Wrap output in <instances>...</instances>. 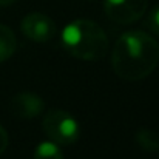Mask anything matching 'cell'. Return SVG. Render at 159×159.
I'll list each match as a JSON object with an SVG mask.
<instances>
[{"mask_svg": "<svg viewBox=\"0 0 159 159\" xmlns=\"http://www.w3.org/2000/svg\"><path fill=\"white\" fill-rule=\"evenodd\" d=\"M145 25L148 26L150 31H153L155 34H158L159 36V6H156V8L148 14Z\"/></svg>", "mask_w": 159, "mask_h": 159, "instance_id": "30bf717a", "label": "cell"}, {"mask_svg": "<svg viewBox=\"0 0 159 159\" xmlns=\"http://www.w3.org/2000/svg\"><path fill=\"white\" fill-rule=\"evenodd\" d=\"M45 110L43 99L33 91H22L17 93L11 99V111L19 119H33L42 114Z\"/></svg>", "mask_w": 159, "mask_h": 159, "instance_id": "8992f818", "label": "cell"}, {"mask_svg": "<svg viewBox=\"0 0 159 159\" xmlns=\"http://www.w3.org/2000/svg\"><path fill=\"white\" fill-rule=\"evenodd\" d=\"M107 17L119 25L138 22L147 11V0H104Z\"/></svg>", "mask_w": 159, "mask_h": 159, "instance_id": "277c9868", "label": "cell"}, {"mask_svg": "<svg viewBox=\"0 0 159 159\" xmlns=\"http://www.w3.org/2000/svg\"><path fill=\"white\" fill-rule=\"evenodd\" d=\"M17 48V39L11 28L0 25V63L8 60Z\"/></svg>", "mask_w": 159, "mask_h": 159, "instance_id": "52a82bcc", "label": "cell"}, {"mask_svg": "<svg viewBox=\"0 0 159 159\" xmlns=\"http://www.w3.org/2000/svg\"><path fill=\"white\" fill-rule=\"evenodd\" d=\"M14 2H17V0H0V6H9Z\"/></svg>", "mask_w": 159, "mask_h": 159, "instance_id": "7c38bea8", "label": "cell"}, {"mask_svg": "<svg viewBox=\"0 0 159 159\" xmlns=\"http://www.w3.org/2000/svg\"><path fill=\"white\" fill-rule=\"evenodd\" d=\"M136 142L138 145L145 152H158L159 150V134L153 130L141 128L136 133Z\"/></svg>", "mask_w": 159, "mask_h": 159, "instance_id": "ba28073f", "label": "cell"}, {"mask_svg": "<svg viewBox=\"0 0 159 159\" xmlns=\"http://www.w3.org/2000/svg\"><path fill=\"white\" fill-rule=\"evenodd\" d=\"M45 134L57 145H71L80 136V127L77 120L66 111L51 108L45 113L42 120Z\"/></svg>", "mask_w": 159, "mask_h": 159, "instance_id": "3957f363", "label": "cell"}, {"mask_svg": "<svg viewBox=\"0 0 159 159\" xmlns=\"http://www.w3.org/2000/svg\"><path fill=\"white\" fill-rule=\"evenodd\" d=\"M159 63V43L139 30L124 33L114 43L111 65L117 77L138 82L153 73Z\"/></svg>", "mask_w": 159, "mask_h": 159, "instance_id": "6da1fadb", "label": "cell"}, {"mask_svg": "<svg viewBox=\"0 0 159 159\" xmlns=\"http://www.w3.org/2000/svg\"><path fill=\"white\" fill-rule=\"evenodd\" d=\"M8 142H9V138H8V133H6V130L0 125V155L6 150V147H8Z\"/></svg>", "mask_w": 159, "mask_h": 159, "instance_id": "8fae6325", "label": "cell"}, {"mask_svg": "<svg viewBox=\"0 0 159 159\" xmlns=\"http://www.w3.org/2000/svg\"><path fill=\"white\" fill-rule=\"evenodd\" d=\"M34 159H63V153L53 141H43L36 147Z\"/></svg>", "mask_w": 159, "mask_h": 159, "instance_id": "9c48e42d", "label": "cell"}, {"mask_svg": "<svg viewBox=\"0 0 159 159\" xmlns=\"http://www.w3.org/2000/svg\"><path fill=\"white\" fill-rule=\"evenodd\" d=\"M62 47L66 53L80 60H101L108 51L105 31L88 19H77L68 23L60 36Z\"/></svg>", "mask_w": 159, "mask_h": 159, "instance_id": "7a4b0ae2", "label": "cell"}, {"mask_svg": "<svg viewBox=\"0 0 159 159\" xmlns=\"http://www.w3.org/2000/svg\"><path fill=\"white\" fill-rule=\"evenodd\" d=\"M20 30L25 37L37 43L50 42L57 33L54 20L42 12H31L25 16L20 23Z\"/></svg>", "mask_w": 159, "mask_h": 159, "instance_id": "5b68a950", "label": "cell"}]
</instances>
